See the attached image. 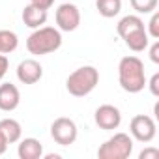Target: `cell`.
Wrapping results in <instances>:
<instances>
[{
	"label": "cell",
	"instance_id": "6da1fadb",
	"mask_svg": "<svg viewBox=\"0 0 159 159\" xmlns=\"http://www.w3.org/2000/svg\"><path fill=\"white\" fill-rule=\"evenodd\" d=\"M118 83L122 90L129 94H139L146 86L144 64L137 56H124L118 64Z\"/></svg>",
	"mask_w": 159,
	"mask_h": 159
},
{
	"label": "cell",
	"instance_id": "7a4b0ae2",
	"mask_svg": "<svg viewBox=\"0 0 159 159\" xmlns=\"http://www.w3.org/2000/svg\"><path fill=\"white\" fill-rule=\"evenodd\" d=\"M60 45H62V34L54 26H39L26 39V49L34 56L51 54V52L58 51Z\"/></svg>",
	"mask_w": 159,
	"mask_h": 159
},
{
	"label": "cell",
	"instance_id": "3957f363",
	"mask_svg": "<svg viewBox=\"0 0 159 159\" xmlns=\"http://www.w3.org/2000/svg\"><path fill=\"white\" fill-rule=\"evenodd\" d=\"M99 83V71L94 66H83L75 69L66 81V88L71 96L75 98H84L90 92H94V88Z\"/></svg>",
	"mask_w": 159,
	"mask_h": 159
},
{
	"label": "cell",
	"instance_id": "277c9868",
	"mask_svg": "<svg viewBox=\"0 0 159 159\" xmlns=\"http://www.w3.org/2000/svg\"><path fill=\"white\" fill-rule=\"evenodd\" d=\"M133 152V139L127 133H114L111 139H107L99 150V159H127Z\"/></svg>",
	"mask_w": 159,
	"mask_h": 159
},
{
	"label": "cell",
	"instance_id": "5b68a950",
	"mask_svg": "<svg viewBox=\"0 0 159 159\" xmlns=\"http://www.w3.org/2000/svg\"><path fill=\"white\" fill-rule=\"evenodd\" d=\"M129 133L135 140L139 142H152L155 139V133H157V125H155V120L148 114H137L131 118V124H129Z\"/></svg>",
	"mask_w": 159,
	"mask_h": 159
},
{
	"label": "cell",
	"instance_id": "8992f818",
	"mask_svg": "<svg viewBox=\"0 0 159 159\" xmlns=\"http://www.w3.org/2000/svg\"><path fill=\"white\" fill-rule=\"evenodd\" d=\"M51 137L60 146H69L77 140V124L71 118H56L51 124Z\"/></svg>",
	"mask_w": 159,
	"mask_h": 159
},
{
	"label": "cell",
	"instance_id": "52a82bcc",
	"mask_svg": "<svg viewBox=\"0 0 159 159\" xmlns=\"http://www.w3.org/2000/svg\"><path fill=\"white\" fill-rule=\"evenodd\" d=\"M54 17L60 32H73L81 25V11L75 4H60Z\"/></svg>",
	"mask_w": 159,
	"mask_h": 159
},
{
	"label": "cell",
	"instance_id": "ba28073f",
	"mask_svg": "<svg viewBox=\"0 0 159 159\" xmlns=\"http://www.w3.org/2000/svg\"><path fill=\"white\" fill-rule=\"evenodd\" d=\"M94 118H96V124L99 125V129H105V131L118 129L120 124H122V112L114 105H101V107H98Z\"/></svg>",
	"mask_w": 159,
	"mask_h": 159
},
{
	"label": "cell",
	"instance_id": "9c48e42d",
	"mask_svg": "<svg viewBox=\"0 0 159 159\" xmlns=\"http://www.w3.org/2000/svg\"><path fill=\"white\" fill-rule=\"evenodd\" d=\"M41 77H43V67L34 58H26L17 66V79L23 84H36Z\"/></svg>",
	"mask_w": 159,
	"mask_h": 159
},
{
	"label": "cell",
	"instance_id": "30bf717a",
	"mask_svg": "<svg viewBox=\"0 0 159 159\" xmlns=\"http://www.w3.org/2000/svg\"><path fill=\"white\" fill-rule=\"evenodd\" d=\"M19 103H21V94L15 84H11V83L0 84V111L11 112L19 107Z\"/></svg>",
	"mask_w": 159,
	"mask_h": 159
},
{
	"label": "cell",
	"instance_id": "8fae6325",
	"mask_svg": "<svg viewBox=\"0 0 159 159\" xmlns=\"http://www.w3.org/2000/svg\"><path fill=\"white\" fill-rule=\"evenodd\" d=\"M23 23L28 26V28H39L47 23V10L39 8V6H34V4H28L25 10H23Z\"/></svg>",
	"mask_w": 159,
	"mask_h": 159
},
{
	"label": "cell",
	"instance_id": "7c38bea8",
	"mask_svg": "<svg viewBox=\"0 0 159 159\" xmlns=\"http://www.w3.org/2000/svg\"><path fill=\"white\" fill-rule=\"evenodd\" d=\"M17 153L21 159H39L43 155V146L38 139H23L19 142V148H17Z\"/></svg>",
	"mask_w": 159,
	"mask_h": 159
},
{
	"label": "cell",
	"instance_id": "4fadbf2b",
	"mask_svg": "<svg viewBox=\"0 0 159 159\" xmlns=\"http://www.w3.org/2000/svg\"><path fill=\"white\" fill-rule=\"evenodd\" d=\"M124 41H125V45H127L133 52H140V51H144V49L148 47L150 36H148L146 28H139V30L127 34V36L124 38Z\"/></svg>",
	"mask_w": 159,
	"mask_h": 159
},
{
	"label": "cell",
	"instance_id": "5bb4252c",
	"mask_svg": "<svg viewBox=\"0 0 159 159\" xmlns=\"http://www.w3.org/2000/svg\"><path fill=\"white\" fill-rule=\"evenodd\" d=\"M0 131L6 137L8 144H13V142H19L21 140V135H23V129H21V124L13 118H4L0 120Z\"/></svg>",
	"mask_w": 159,
	"mask_h": 159
},
{
	"label": "cell",
	"instance_id": "9a60e30c",
	"mask_svg": "<svg viewBox=\"0 0 159 159\" xmlns=\"http://www.w3.org/2000/svg\"><path fill=\"white\" fill-rule=\"evenodd\" d=\"M139 28H144V21L139 17V15H125V17H122L120 21H118V25H116V32H118V36L124 39L127 34H131V32H135V30H139Z\"/></svg>",
	"mask_w": 159,
	"mask_h": 159
},
{
	"label": "cell",
	"instance_id": "2e32d148",
	"mask_svg": "<svg viewBox=\"0 0 159 159\" xmlns=\"http://www.w3.org/2000/svg\"><path fill=\"white\" fill-rule=\"evenodd\" d=\"M96 8L101 17L112 19L122 11V0H96Z\"/></svg>",
	"mask_w": 159,
	"mask_h": 159
},
{
	"label": "cell",
	"instance_id": "e0dca14e",
	"mask_svg": "<svg viewBox=\"0 0 159 159\" xmlns=\"http://www.w3.org/2000/svg\"><path fill=\"white\" fill-rule=\"evenodd\" d=\"M19 38L11 30H0V54H10L17 49Z\"/></svg>",
	"mask_w": 159,
	"mask_h": 159
},
{
	"label": "cell",
	"instance_id": "ac0fdd59",
	"mask_svg": "<svg viewBox=\"0 0 159 159\" xmlns=\"http://www.w3.org/2000/svg\"><path fill=\"white\" fill-rule=\"evenodd\" d=\"M129 2L137 13H144V15L155 11L157 8V0H129Z\"/></svg>",
	"mask_w": 159,
	"mask_h": 159
},
{
	"label": "cell",
	"instance_id": "d6986e66",
	"mask_svg": "<svg viewBox=\"0 0 159 159\" xmlns=\"http://www.w3.org/2000/svg\"><path fill=\"white\" fill-rule=\"evenodd\" d=\"M148 36L153 39H159V13L152 11V19L148 23Z\"/></svg>",
	"mask_w": 159,
	"mask_h": 159
},
{
	"label": "cell",
	"instance_id": "ffe728a7",
	"mask_svg": "<svg viewBox=\"0 0 159 159\" xmlns=\"http://www.w3.org/2000/svg\"><path fill=\"white\" fill-rule=\"evenodd\" d=\"M146 84L150 86V92H152V96L159 98V73H153V77L150 79V83H146Z\"/></svg>",
	"mask_w": 159,
	"mask_h": 159
},
{
	"label": "cell",
	"instance_id": "44dd1931",
	"mask_svg": "<svg viewBox=\"0 0 159 159\" xmlns=\"http://www.w3.org/2000/svg\"><path fill=\"white\" fill-rule=\"evenodd\" d=\"M139 159H159V150L157 148H146L139 153Z\"/></svg>",
	"mask_w": 159,
	"mask_h": 159
},
{
	"label": "cell",
	"instance_id": "7402d4cb",
	"mask_svg": "<svg viewBox=\"0 0 159 159\" xmlns=\"http://www.w3.org/2000/svg\"><path fill=\"white\" fill-rule=\"evenodd\" d=\"M150 60L153 64H159V41H153L150 47Z\"/></svg>",
	"mask_w": 159,
	"mask_h": 159
},
{
	"label": "cell",
	"instance_id": "603a6c76",
	"mask_svg": "<svg viewBox=\"0 0 159 159\" xmlns=\"http://www.w3.org/2000/svg\"><path fill=\"white\" fill-rule=\"evenodd\" d=\"M8 67H10L8 56H6V54H0V81H2V79H4V75L8 73Z\"/></svg>",
	"mask_w": 159,
	"mask_h": 159
},
{
	"label": "cell",
	"instance_id": "cb8c5ba5",
	"mask_svg": "<svg viewBox=\"0 0 159 159\" xmlns=\"http://www.w3.org/2000/svg\"><path fill=\"white\" fill-rule=\"evenodd\" d=\"M28 2L34 4V6H39V8H43V10H49V8H52L54 0H28Z\"/></svg>",
	"mask_w": 159,
	"mask_h": 159
},
{
	"label": "cell",
	"instance_id": "d4e9b609",
	"mask_svg": "<svg viewBox=\"0 0 159 159\" xmlns=\"http://www.w3.org/2000/svg\"><path fill=\"white\" fill-rule=\"evenodd\" d=\"M6 150H8V140H6V137L2 135V131H0V155H4Z\"/></svg>",
	"mask_w": 159,
	"mask_h": 159
}]
</instances>
